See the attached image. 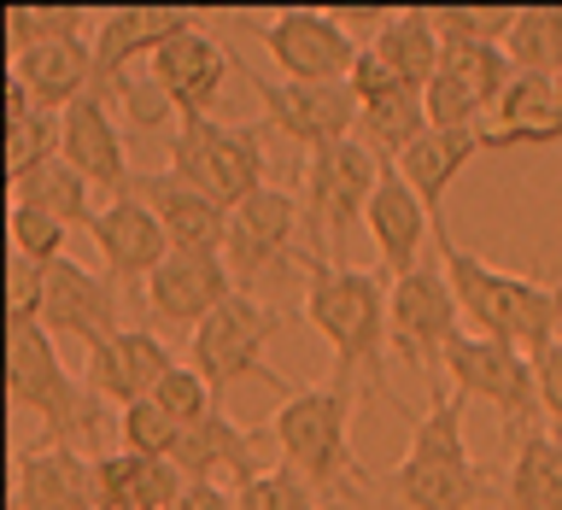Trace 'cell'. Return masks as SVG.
<instances>
[{
    "mask_svg": "<svg viewBox=\"0 0 562 510\" xmlns=\"http://www.w3.org/2000/svg\"><path fill=\"white\" fill-rule=\"evenodd\" d=\"M299 270H305V299H299V311H305V323L328 341L334 352V381L358 387L363 399H386L393 411H404V399L393 393V381H386V306H393V276L386 270H358V264L346 258H328L305 246V258H299Z\"/></svg>",
    "mask_w": 562,
    "mask_h": 510,
    "instance_id": "obj_1",
    "label": "cell"
},
{
    "mask_svg": "<svg viewBox=\"0 0 562 510\" xmlns=\"http://www.w3.org/2000/svg\"><path fill=\"white\" fill-rule=\"evenodd\" d=\"M363 393L346 381H305L293 399H281L270 411V440L281 452V469L305 475V481L323 492L328 510H340L346 499H358L369 487V469L351 452V417H358Z\"/></svg>",
    "mask_w": 562,
    "mask_h": 510,
    "instance_id": "obj_2",
    "label": "cell"
},
{
    "mask_svg": "<svg viewBox=\"0 0 562 510\" xmlns=\"http://www.w3.org/2000/svg\"><path fill=\"white\" fill-rule=\"evenodd\" d=\"M434 258L446 264L457 306L481 334L492 341L521 346L527 358H539L544 346L562 341V281H539V276H516L498 264L474 258L463 241H451V229H434Z\"/></svg>",
    "mask_w": 562,
    "mask_h": 510,
    "instance_id": "obj_3",
    "label": "cell"
},
{
    "mask_svg": "<svg viewBox=\"0 0 562 510\" xmlns=\"http://www.w3.org/2000/svg\"><path fill=\"white\" fill-rule=\"evenodd\" d=\"M386 492L404 510H474L486 499V469L469 452L463 399L451 387H434L428 411L411 422V446L386 469Z\"/></svg>",
    "mask_w": 562,
    "mask_h": 510,
    "instance_id": "obj_4",
    "label": "cell"
},
{
    "mask_svg": "<svg viewBox=\"0 0 562 510\" xmlns=\"http://www.w3.org/2000/svg\"><path fill=\"white\" fill-rule=\"evenodd\" d=\"M281 329H288V311L281 306H270L263 293H235L211 323H200L188 334V364L200 369L217 399L228 393V387H240V381H258V387H270V393L293 399L305 381L281 376V369L263 358Z\"/></svg>",
    "mask_w": 562,
    "mask_h": 510,
    "instance_id": "obj_5",
    "label": "cell"
},
{
    "mask_svg": "<svg viewBox=\"0 0 562 510\" xmlns=\"http://www.w3.org/2000/svg\"><path fill=\"white\" fill-rule=\"evenodd\" d=\"M263 123H223V118H182L170 135V170L211 193L223 211H240L252 193L270 188V153Z\"/></svg>",
    "mask_w": 562,
    "mask_h": 510,
    "instance_id": "obj_6",
    "label": "cell"
},
{
    "mask_svg": "<svg viewBox=\"0 0 562 510\" xmlns=\"http://www.w3.org/2000/svg\"><path fill=\"white\" fill-rule=\"evenodd\" d=\"M7 393L12 411H35L47 422L53 446H77L82 429L100 422V399L88 393V381H77L53 346V334L42 323H7Z\"/></svg>",
    "mask_w": 562,
    "mask_h": 510,
    "instance_id": "obj_7",
    "label": "cell"
},
{
    "mask_svg": "<svg viewBox=\"0 0 562 510\" xmlns=\"http://www.w3.org/2000/svg\"><path fill=\"white\" fill-rule=\"evenodd\" d=\"M446 387L457 399H481L498 411V429H504V446L516 452L521 434L539 429V369L521 346L509 341H492V334H457L446 346Z\"/></svg>",
    "mask_w": 562,
    "mask_h": 510,
    "instance_id": "obj_8",
    "label": "cell"
},
{
    "mask_svg": "<svg viewBox=\"0 0 562 510\" xmlns=\"http://www.w3.org/2000/svg\"><path fill=\"white\" fill-rule=\"evenodd\" d=\"M457 323H463V306H457V288H451V276H446V264H439V258H428L422 270L393 281L386 341H393V358L404 369H416V376L428 381V393H434V387H446L439 376H446V346L463 334Z\"/></svg>",
    "mask_w": 562,
    "mask_h": 510,
    "instance_id": "obj_9",
    "label": "cell"
},
{
    "mask_svg": "<svg viewBox=\"0 0 562 510\" xmlns=\"http://www.w3.org/2000/svg\"><path fill=\"white\" fill-rule=\"evenodd\" d=\"M240 30L258 35V47L276 59L281 82H351V70L363 59L358 35L334 12H316V7H288V12L263 18V24L246 18Z\"/></svg>",
    "mask_w": 562,
    "mask_h": 510,
    "instance_id": "obj_10",
    "label": "cell"
},
{
    "mask_svg": "<svg viewBox=\"0 0 562 510\" xmlns=\"http://www.w3.org/2000/svg\"><path fill=\"white\" fill-rule=\"evenodd\" d=\"M381 182V158L363 141H340V147L305 153V176H299V206H305L311 241H328L334 258L351 235V223L369 218V193Z\"/></svg>",
    "mask_w": 562,
    "mask_h": 510,
    "instance_id": "obj_11",
    "label": "cell"
},
{
    "mask_svg": "<svg viewBox=\"0 0 562 510\" xmlns=\"http://www.w3.org/2000/svg\"><path fill=\"white\" fill-rule=\"evenodd\" d=\"M235 70L263 100V130L270 135L293 141L305 153L358 141V95H351V82H281V77H258L246 65H235Z\"/></svg>",
    "mask_w": 562,
    "mask_h": 510,
    "instance_id": "obj_12",
    "label": "cell"
},
{
    "mask_svg": "<svg viewBox=\"0 0 562 510\" xmlns=\"http://www.w3.org/2000/svg\"><path fill=\"white\" fill-rule=\"evenodd\" d=\"M299 218H305V206H299L293 188L270 182L263 193H252L240 211H228V270H235L240 293H258L263 276L288 270V264L305 258V241H299Z\"/></svg>",
    "mask_w": 562,
    "mask_h": 510,
    "instance_id": "obj_13",
    "label": "cell"
},
{
    "mask_svg": "<svg viewBox=\"0 0 562 510\" xmlns=\"http://www.w3.org/2000/svg\"><path fill=\"white\" fill-rule=\"evenodd\" d=\"M53 341H82L94 352L100 341L123 334V293L105 270H88L77 258L47 264V288H42V317H35Z\"/></svg>",
    "mask_w": 562,
    "mask_h": 510,
    "instance_id": "obj_14",
    "label": "cell"
},
{
    "mask_svg": "<svg viewBox=\"0 0 562 510\" xmlns=\"http://www.w3.org/2000/svg\"><path fill=\"white\" fill-rule=\"evenodd\" d=\"M240 293L223 253H170L147 281V311L165 329H200Z\"/></svg>",
    "mask_w": 562,
    "mask_h": 510,
    "instance_id": "obj_15",
    "label": "cell"
},
{
    "mask_svg": "<svg viewBox=\"0 0 562 510\" xmlns=\"http://www.w3.org/2000/svg\"><path fill=\"white\" fill-rule=\"evenodd\" d=\"M228 70H235V53H228L205 24H193L188 35H176L147 59V77L158 82V95L176 106V123L182 118H211Z\"/></svg>",
    "mask_w": 562,
    "mask_h": 510,
    "instance_id": "obj_16",
    "label": "cell"
},
{
    "mask_svg": "<svg viewBox=\"0 0 562 510\" xmlns=\"http://www.w3.org/2000/svg\"><path fill=\"white\" fill-rule=\"evenodd\" d=\"M176 364H182V358L170 352L165 334H153V329H123V334L100 341V346L82 358V381H88V393H94L100 404H117V411H123V404L153 399L158 381H165Z\"/></svg>",
    "mask_w": 562,
    "mask_h": 510,
    "instance_id": "obj_17",
    "label": "cell"
},
{
    "mask_svg": "<svg viewBox=\"0 0 562 510\" xmlns=\"http://www.w3.org/2000/svg\"><path fill=\"white\" fill-rule=\"evenodd\" d=\"M193 24H205L200 12H182V7H117L100 18L94 30V95H112L123 77H135V59H153L165 42L188 35Z\"/></svg>",
    "mask_w": 562,
    "mask_h": 510,
    "instance_id": "obj_18",
    "label": "cell"
},
{
    "mask_svg": "<svg viewBox=\"0 0 562 510\" xmlns=\"http://www.w3.org/2000/svg\"><path fill=\"white\" fill-rule=\"evenodd\" d=\"M94 253L105 264V276L117 281V288H130V281H153V270L170 258V235H165V223L153 218V206L140 200V193H112V200L100 206V218H94Z\"/></svg>",
    "mask_w": 562,
    "mask_h": 510,
    "instance_id": "obj_19",
    "label": "cell"
},
{
    "mask_svg": "<svg viewBox=\"0 0 562 510\" xmlns=\"http://www.w3.org/2000/svg\"><path fill=\"white\" fill-rule=\"evenodd\" d=\"M369 241H375V253H381V270L386 276H411L428 264V246H434V218H428V206H422V193L398 176V165H381V182L375 193H369Z\"/></svg>",
    "mask_w": 562,
    "mask_h": 510,
    "instance_id": "obj_20",
    "label": "cell"
},
{
    "mask_svg": "<svg viewBox=\"0 0 562 510\" xmlns=\"http://www.w3.org/2000/svg\"><path fill=\"white\" fill-rule=\"evenodd\" d=\"M130 193L153 206V218L165 223L170 235V253H223L228 246V211L200 193L188 176H176L170 165L165 170H135L130 176Z\"/></svg>",
    "mask_w": 562,
    "mask_h": 510,
    "instance_id": "obj_21",
    "label": "cell"
},
{
    "mask_svg": "<svg viewBox=\"0 0 562 510\" xmlns=\"http://www.w3.org/2000/svg\"><path fill=\"white\" fill-rule=\"evenodd\" d=\"M12 510H100L94 464L77 446L35 440L12 457Z\"/></svg>",
    "mask_w": 562,
    "mask_h": 510,
    "instance_id": "obj_22",
    "label": "cell"
},
{
    "mask_svg": "<svg viewBox=\"0 0 562 510\" xmlns=\"http://www.w3.org/2000/svg\"><path fill=\"white\" fill-rule=\"evenodd\" d=\"M59 158L77 176H88L100 193H123L130 188V153H123V123L105 95H82L70 112L59 118Z\"/></svg>",
    "mask_w": 562,
    "mask_h": 510,
    "instance_id": "obj_23",
    "label": "cell"
},
{
    "mask_svg": "<svg viewBox=\"0 0 562 510\" xmlns=\"http://www.w3.org/2000/svg\"><path fill=\"white\" fill-rule=\"evenodd\" d=\"M486 153H509V147H557L562 141V100L551 77H521L498 95V106L481 123Z\"/></svg>",
    "mask_w": 562,
    "mask_h": 510,
    "instance_id": "obj_24",
    "label": "cell"
},
{
    "mask_svg": "<svg viewBox=\"0 0 562 510\" xmlns=\"http://www.w3.org/2000/svg\"><path fill=\"white\" fill-rule=\"evenodd\" d=\"M170 464L182 469L188 481H235V487H246L252 475H263L258 469V429H240V422L217 404L205 422L182 429V446H176Z\"/></svg>",
    "mask_w": 562,
    "mask_h": 510,
    "instance_id": "obj_25",
    "label": "cell"
},
{
    "mask_svg": "<svg viewBox=\"0 0 562 510\" xmlns=\"http://www.w3.org/2000/svg\"><path fill=\"white\" fill-rule=\"evenodd\" d=\"M18 82L30 88V100L42 106V112H70L82 95H94V42H42L30 53H18L7 65Z\"/></svg>",
    "mask_w": 562,
    "mask_h": 510,
    "instance_id": "obj_26",
    "label": "cell"
},
{
    "mask_svg": "<svg viewBox=\"0 0 562 510\" xmlns=\"http://www.w3.org/2000/svg\"><path fill=\"white\" fill-rule=\"evenodd\" d=\"M94 487H100V510H176V499L188 492V475L165 464V457L105 452L94 457Z\"/></svg>",
    "mask_w": 562,
    "mask_h": 510,
    "instance_id": "obj_27",
    "label": "cell"
},
{
    "mask_svg": "<svg viewBox=\"0 0 562 510\" xmlns=\"http://www.w3.org/2000/svg\"><path fill=\"white\" fill-rule=\"evenodd\" d=\"M474 153H486L481 130H428L422 141H411V147H404L393 165H398L404 182L422 193L428 218H434V223H446V193H451L457 176L469 170V158H474Z\"/></svg>",
    "mask_w": 562,
    "mask_h": 510,
    "instance_id": "obj_28",
    "label": "cell"
},
{
    "mask_svg": "<svg viewBox=\"0 0 562 510\" xmlns=\"http://www.w3.org/2000/svg\"><path fill=\"white\" fill-rule=\"evenodd\" d=\"M375 59L393 70L398 82H411L416 95L428 88L434 77H439V65H446V42H439V30H434V18L422 12V7H411V12H393L386 24L363 42Z\"/></svg>",
    "mask_w": 562,
    "mask_h": 510,
    "instance_id": "obj_29",
    "label": "cell"
},
{
    "mask_svg": "<svg viewBox=\"0 0 562 510\" xmlns=\"http://www.w3.org/2000/svg\"><path fill=\"white\" fill-rule=\"evenodd\" d=\"M504 510H562V440L521 434L504 464Z\"/></svg>",
    "mask_w": 562,
    "mask_h": 510,
    "instance_id": "obj_30",
    "label": "cell"
},
{
    "mask_svg": "<svg viewBox=\"0 0 562 510\" xmlns=\"http://www.w3.org/2000/svg\"><path fill=\"white\" fill-rule=\"evenodd\" d=\"M94 193H100V188L88 182V176H77V170L65 165V158H53V165H42V170L30 176V182L12 188V200L47 211V218L65 223V229H94V218H100Z\"/></svg>",
    "mask_w": 562,
    "mask_h": 510,
    "instance_id": "obj_31",
    "label": "cell"
},
{
    "mask_svg": "<svg viewBox=\"0 0 562 510\" xmlns=\"http://www.w3.org/2000/svg\"><path fill=\"white\" fill-rule=\"evenodd\" d=\"M422 135H428V106H422L416 88H398V95H381V100L358 106V141L381 158V165H393V158Z\"/></svg>",
    "mask_w": 562,
    "mask_h": 510,
    "instance_id": "obj_32",
    "label": "cell"
},
{
    "mask_svg": "<svg viewBox=\"0 0 562 510\" xmlns=\"http://www.w3.org/2000/svg\"><path fill=\"white\" fill-rule=\"evenodd\" d=\"M504 53L521 77H562V7H521L504 35Z\"/></svg>",
    "mask_w": 562,
    "mask_h": 510,
    "instance_id": "obj_33",
    "label": "cell"
},
{
    "mask_svg": "<svg viewBox=\"0 0 562 510\" xmlns=\"http://www.w3.org/2000/svg\"><path fill=\"white\" fill-rule=\"evenodd\" d=\"M59 158V112H42L35 106L30 118H12L7 123V182H30L42 165Z\"/></svg>",
    "mask_w": 562,
    "mask_h": 510,
    "instance_id": "obj_34",
    "label": "cell"
},
{
    "mask_svg": "<svg viewBox=\"0 0 562 510\" xmlns=\"http://www.w3.org/2000/svg\"><path fill=\"white\" fill-rule=\"evenodd\" d=\"M88 12L82 7H7V53L42 47V42H82Z\"/></svg>",
    "mask_w": 562,
    "mask_h": 510,
    "instance_id": "obj_35",
    "label": "cell"
},
{
    "mask_svg": "<svg viewBox=\"0 0 562 510\" xmlns=\"http://www.w3.org/2000/svg\"><path fill=\"white\" fill-rule=\"evenodd\" d=\"M446 47H504L516 7H428Z\"/></svg>",
    "mask_w": 562,
    "mask_h": 510,
    "instance_id": "obj_36",
    "label": "cell"
},
{
    "mask_svg": "<svg viewBox=\"0 0 562 510\" xmlns=\"http://www.w3.org/2000/svg\"><path fill=\"white\" fill-rule=\"evenodd\" d=\"M176 446H182V429L158 411L153 399H140V404H123L117 411V452H140V457H176Z\"/></svg>",
    "mask_w": 562,
    "mask_h": 510,
    "instance_id": "obj_37",
    "label": "cell"
},
{
    "mask_svg": "<svg viewBox=\"0 0 562 510\" xmlns=\"http://www.w3.org/2000/svg\"><path fill=\"white\" fill-rule=\"evenodd\" d=\"M235 510H328L305 475L293 469H263L246 487H235Z\"/></svg>",
    "mask_w": 562,
    "mask_h": 510,
    "instance_id": "obj_38",
    "label": "cell"
},
{
    "mask_svg": "<svg viewBox=\"0 0 562 510\" xmlns=\"http://www.w3.org/2000/svg\"><path fill=\"white\" fill-rule=\"evenodd\" d=\"M422 106H428V130H481L486 123V106L474 95L469 82H457L446 65H439V77L422 88Z\"/></svg>",
    "mask_w": 562,
    "mask_h": 510,
    "instance_id": "obj_39",
    "label": "cell"
},
{
    "mask_svg": "<svg viewBox=\"0 0 562 510\" xmlns=\"http://www.w3.org/2000/svg\"><path fill=\"white\" fill-rule=\"evenodd\" d=\"M153 404H158V411H165V417L176 422V429H193V422H205L211 411H217V393H211L205 376H200V369H193V364L182 358V364H176L165 381H158Z\"/></svg>",
    "mask_w": 562,
    "mask_h": 510,
    "instance_id": "obj_40",
    "label": "cell"
},
{
    "mask_svg": "<svg viewBox=\"0 0 562 510\" xmlns=\"http://www.w3.org/2000/svg\"><path fill=\"white\" fill-rule=\"evenodd\" d=\"M7 229H12L7 241H12L18 258H30V264H59V258H65V235H70V229L53 223L47 211L12 200V223H7Z\"/></svg>",
    "mask_w": 562,
    "mask_h": 510,
    "instance_id": "obj_41",
    "label": "cell"
},
{
    "mask_svg": "<svg viewBox=\"0 0 562 510\" xmlns=\"http://www.w3.org/2000/svg\"><path fill=\"white\" fill-rule=\"evenodd\" d=\"M42 288H47V264L7 253V323H35L42 317Z\"/></svg>",
    "mask_w": 562,
    "mask_h": 510,
    "instance_id": "obj_42",
    "label": "cell"
},
{
    "mask_svg": "<svg viewBox=\"0 0 562 510\" xmlns=\"http://www.w3.org/2000/svg\"><path fill=\"white\" fill-rule=\"evenodd\" d=\"M105 100H123V118H130L135 130H165V123L176 118V106L158 95V82H153V77H147V82H140V77H123Z\"/></svg>",
    "mask_w": 562,
    "mask_h": 510,
    "instance_id": "obj_43",
    "label": "cell"
},
{
    "mask_svg": "<svg viewBox=\"0 0 562 510\" xmlns=\"http://www.w3.org/2000/svg\"><path fill=\"white\" fill-rule=\"evenodd\" d=\"M533 369H539V411L562 429V341L544 346L539 358H533Z\"/></svg>",
    "mask_w": 562,
    "mask_h": 510,
    "instance_id": "obj_44",
    "label": "cell"
},
{
    "mask_svg": "<svg viewBox=\"0 0 562 510\" xmlns=\"http://www.w3.org/2000/svg\"><path fill=\"white\" fill-rule=\"evenodd\" d=\"M176 510H235V499L217 481H188V492L176 499Z\"/></svg>",
    "mask_w": 562,
    "mask_h": 510,
    "instance_id": "obj_45",
    "label": "cell"
},
{
    "mask_svg": "<svg viewBox=\"0 0 562 510\" xmlns=\"http://www.w3.org/2000/svg\"><path fill=\"white\" fill-rule=\"evenodd\" d=\"M557 100H562V77H557Z\"/></svg>",
    "mask_w": 562,
    "mask_h": 510,
    "instance_id": "obj_46",
    "label": "cell"
}]
</instances>
